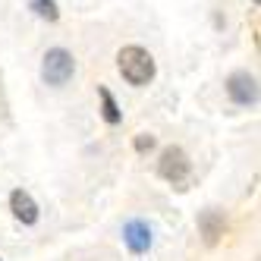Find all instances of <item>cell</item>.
I'll return each instance as SVG.
<instances>
[{"label":"cell","instance_id":"6da1fadb","mask_svg":"<svg viewBox=\"0 0 261 261\" xmlns=\"http://www.w3.org/2000/svg\"><path fill=\"white\" fill-rule=\"evenodd\" d=\"M117 66H120V72H123V79L129 82V85H148L154 79V57L148 54L145 47H139V44H129V47H123L120 54H117Z\"/></svg>","mask_w":261,"mask_h":261},{"label":"cell","instance_id":"7a4b0ae2","mask_svg":"<svg viewBox=\"0 0 261 261\" xmlns=\"http://www.w3.org/2000/svg\"><path fill=\"white\" fill-rule=\"evenodd\" d=\"M72 72H76V60H72V54L63 50V47H54L44 54V63H41V76L47 85H66L72 79Z\"/></svg>","mask_w":261,"mask_h":261},{"label":"cell","instance_id":"3957f363","mask_svg":"<svg viewBox=\"0 0 261 261\" xmlns=\"http://www.w3.org/2000/svg\"><path fill=\"white\" fill-rule=\"evenodd\" d=\"M189 170H192V164H189V158H186V151L182 148H176V145H170V148H164V154H161V161H158V173L167 179V182H182L186 176H189Z\"/></svg>","mask_w":261,"mask_h":261},{"label":"cell","instance_id":"277c9868","mask_svg":"<svg viewBox=\"0 0 261 261\" xmlns=\"http://www.w3.org/2000/svg\"><path fill=\"white\" fill-rule=\"evenodd\" d=\"M227 95L236 104H242V107L258 104V82H255V76H249V72H233V76L227 79Z\"/></svg>","mask_w":261,"mask_h":261},{"label":"cell","instance_id":"5b68a950","mask_svg":"<svg viewBox=\"0 0 261 261\" xmlns=\"http://www.w3.org/2000/svg\"><path fill=\"white\" fill-rule=\"evenodd\" d=\"M123 239H126V246L136 255L151 249V230H148V223H142V220H129L123 227Z\"/></svg>","mask_w":261,"mask_h":261},{"label":"cell","instance_id":"8992f818","mask_svg":"<svg viewBox=\"0 0 261 261\" xmlns=\"http://www.w3.org/2000/svg\"><path fill=\"white\" fill-rule=\"evenodd\" d=\"M10 208H13L16 220H22V223H35V220H38V204H35V198L25 189H16L10 195Z\"/></svg>","mask_w":261,"mask_h":261},{"label":"cell","instance_id":"52a82bcc","mask_svg":"<svg viewBox=\"0 0 261 261\" xmlns=\"http://www.w3.org/2000/svg\"><path fill=\"white\" fill-rule=\"evenodd\" d=\"M198 230H201V236H204V242L208 246H214V242L223 236V230H227V220H223V214L220 211H201V217H198Z\"/></svg>","mask_w":261,"mask_h":261},{"label":"cell","instance_id":"ba28073f","mask_svg":"<svg viewBox=\"0 0 261 261\" xmlns=\"http://www.w3.org/2000/svg\"><path fill=\"white\" fill-rule=\"evenodd\" d=\"M98 95H101V114H104V120L107 123H120V107H117V101H114V95H110L107 88H98Z\"/></svg>","mask_w":261,"mask_h":261},{"label":"cell","instance_id":"9c48e42d","mask_svg":"<svg viewBox=\"0 0 261 261\" xmlns=\"http://www.w3.org/2000/svg\"><path fill=\"white\" fill-rule=\"evenodd\" d=\"M32 10L38 13L41 19H47V22H57L60 19V10H57L54 0H32Z\"/></svg>","mask_w":261,"mask_h":261},{"label":"cell","instance_id":"30bf717a","mask_svg":"<svg viewBox=\"0 0 261 261\" xmlns=\"http://www.w3.org/2000/svg\"><path fill=\"white\" fill-rule=\"evenodd\" d=\"M136 148H139V151H148V148H154V136H145V133H142V136L136 139Z\"/></svg>","mask_w":261,"mask_h":261}]
</instances>
